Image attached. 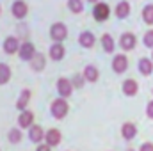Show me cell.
Instances as JSON below:
<instances>
[{"label": "cell", "instance_id": "6da1fadb", "mask_svg": "<svg viewBox=\"0 0 153 151\" xmlns=\"http://www.w3.org/2000/svg\"><path fill=\"white\" fill-rule=\"evenodd\" d=\"M68 103L62 100V98H59V100H55L53 103H52V114H53V117H57V119H62L66 114H68Z\"/></svg>", "mask_w": 153, "mask_h": 151}, {"label": "cell", "instance_id": "7a4b0ae2", "mask_svg": "<svg viewBox=\"0 0 153 151\" xmlns=\"http://www.w3.org/2000/svg\"><path fill=\"white\" fill-rule=\"evenodd\" d=\"M109 14H111V9H109L107 4H96L94 9H93V16L98 21H105L109 18Z\"/></svg>", "mask_w": 153, "mask_h": 151}, {"label": "cell", "instance_id": "3957f363", "mask_svg": "<svg viewBox=\"0 0 153 151\" xmlns=\"http://www.w3.org/2000/svg\"><path fill=\"white\" fill-rule=\"evenodd\" d=\"M50 36H52V39H55V41H62V39H66V36H68V29L62 23H53L52 29H50Z\"/></svg>", "mask_w": 153, "mask_h": 151}, {"label": "cell", "instance_id": "277c9868", "mask_svg": "<svg viewBox=\"0 0 153 151\" xmlns=\"http://www.w3.org/2000/svg\"><path fill=\"white\" fill-rule=\"evenodd\" d=\"M34 55H36V48H34L32 43H23V44L20 46V57H22L23 61H32Z\"/></svg>", "mask_w": 153, "mask_h": 151}, {"label": "cell", "instance_id": "5b68a950", "mask_svg": "<svg viewBox=\"0 0 153 151\" xmlns=\"http://www.w3.org/2000/svg\"><path fill=\"white\" fill-rule=\"evenodd\" d=\"M71 87H73V84H71L68 78H59V82H57V91H59V94H61L62 98H66V96L71 94Z\"/></svg>", "mask_w": 153, "mask_h": 151}, {"label": "cell", "instance_id": "8992f818", "mask_svg": "<svg viewBox=\"0 0 153 151\" xmlns=\"http://www.w3.org/2000/svg\"><path fill=\"white\" fill-rule=\"evenodd\" d=\"M137 91H139V85H137V82H135L134 78L125 80V84H123V93H125L126 96H135Z\"/></svg>", "mask_w": 153, "mask_h": 151}, {"label": "cell", "instance_id": "52a82bcc", "mask_svg": "<svg viewBox=\"0 0 153 151\" xmlns=\"http://www.w3.org/2000/svg\"><path fill=\"white\" fill-rule=\"evenodd\" d=\"M126 66H128L126 57H125V55H116L114 61H112V70H114L116 73H123V71L126 70Z\"/></svg>", "mask_w": 153, "mask_h": 151}, {"label": "cell", "instance_id": "ba28073f", "mask_svg": "<svg viewBox=\"0 0 153 151\" xmlns=\"http://www.w3.org/2000/svg\"><path fill=\"white\" fill-rule=\"evenodd\" d=\"M119 43H121V48H125V50H132L134 46H135V36L134 34H130V32H125L121 39H119Z\"/></svg>", "mask_w": 153, "mask_h": 151}, {"label": "cell", "instance_id": "9c48e42d", "mask_svg": "<svg viewBox=\"0 0 153 151\" xmlns=\"http://www.w3.org/2000/svg\"><path fill=\"white\" fill-rule=\"evenodd\" d=\"M13 14L16 18H25V14H27V4L22 2V0H16L13 4Z\"/></svg>", "mask_w": 153, "mask_h": 151}, {"label": "cell", "instance_id": "30bf717a", "mask_svg": "<svg viewBox=\"0 0 153 151\" xmlns=\"http://www.w3.org/2000/svg\"><path fill=\"white\" fill-rule=\"evenodd\" d=\"M121 133H123V137H125L126 141H130V139H134V137L137 135V128H135L134 123H125L123 128H121Z\"/></svg>", "mask_w": 153, "mask_h": 151}, {"label": "cell", "instance_id": "8fae6325", "mask_svg": "<svg viewBox=\"0 0 153 151\" xmlns=\"http://www.w3.org/2000/svg\"><path fill=\"white\" fill-rule=\"evenodd\" d=\"M45 139H46V144L48 146H57L59 142H61V132L59 130H48V133L45 135Z\"/></svg>", "mask_w": 153, "mask_h": 151}, {"label": "cell", "instance_id": "7c38bea8", "mask_svg": "<svg viewBox=\"0 0 153 151\" xmlns=\"http://www.w3.org/2000/svg\"><path fill=\"white\" fill-rule=\"evenodd\" d=\"M18 123L23 128H30V124L34 123V114L29 112V110H23V112L20 114V117H18Z\"/></svg>", "mask_w": 153, "mask_h": 151}, {"label": "cell", "instance_id": "4fadbf2b", "mask_svg": "<svg viewBox=\"0 0 153 151\" xmlns=\"http://www.w3.org/2000/svg\"><path fill=\"white\" fill-rule=\"evenodd\" d=\"M139 71L143 73V75H152L153 73V62L150 61V59H141L139 61Z\"/></svg>", "mask_w": 153, "mask_h": 151}, {"label": "cell", "instance_id": "5bb4252c", "mask_svg": "<svg viewBox=\"0 0 153 151\" xmlns=\"http://www.w3.org/2000/svg\"><path fill=\"white\" fill-rule=\"evenodd\" d=\"M18 39L16 38H7L4 41V50L7 52V53H14V52H18Z\"/></svg>", "mask_w": 153, "mask_h": 151}, {"label": "cell", "instance_id": "9a60e30c", "mask_svg": "<svg viewBox=\"0 0 153 151\" xmlns=\"http://www.w3.org/2000/svg\"><path fill=\"white\" fill-rule=\"evenodd\" d=\"M50 57L53 59V61H61L62 57H64V46L62 44H53L52 48H50Z\"/></svg>", "mask_w": 153, "mask_h": 151}, {"label": "cell", "instance_id": "2e32d148", "mask_svg": "<svg viewBox=\"0 0 153 151\" xmlns=\"http://www.w3.org/2000/svg\"><path fill=\"white\" fill-rule=\"evenodd\" d=\"M78 41H80V44H82L84 48H91V46L94 44V36H93L91 32H82L80 38H78Z\"/></svg>", "mask_w": 153, "mask_h": 151}, {"label": "cell", "instance_id": "e0dca14e", "mask_svg": "<svg viewBox=\"0 0 153 151\" xmlns=\"http://www.w3.org/2000/svg\"><path fill=\"white\" fill-rule=\"evenodd\" d=\"M116 14H117V18H126L130 14V4L128 2H119L117 7H116Z\"/></svg>", "mask_w": 153, "mask_h": 151}, {"label": "cell", "instance_id": "ac0fdd59", "mask_svg": "<svg viewBox=\"0 0 153 151\" xmlns=\"http://www.w3.org/2000/svg\"><path fill=\"white\" fill-rule=\"evenodd\" d=\"M29 100H30V91H29V89H25V91L20 94V98H18V101H16V107H18L20 110H25V107H27Z\"/></svg>", "mask_w": 153, "mask_h": 151}, {"label": "cell", "instance_id": "d6986e66", "mask_svg": "<svg viewBox=\"0 0 153 151\" xmlns=\"http://www.w3.org/2000/svg\"><path fill=\"white\" fill-rule=\"evenodd\" d=\"M84 78L89 80V82H96L98 80V70L94 66H85L84 70Z\"/></svg>", "mask_w": 153, "mask_h": 151}, {"label": "cell", "instance_id": "ffe728a7", "mask_svg": "<svg viewBox=\"0 0 153 151\" xmlns=\"http://www.w3.org/2000/svg\"><path fill=\"white\" fill-rule=\"evenodd\" d=\"M29 137H30L32 142H39V141L43 139V130H41V126H30Z\"/></svg>", "mask_w": 153, "mask_h": 151}, {"label": "cell", "instance_id": "44dd1931", "mask_svg": "<svg viewBox=\"0 0 153 151\" xmlns=\"http://www.w3.org/2000/svg\"><path fill=\"white\" fill-rule=\"evenodd\" d=\"M143 20L148 23V25H153V4L146 5L143 9Z\"/></svg>", "mask_w": 153, "mask_h": 151}, {"label": "cell", "instance_id": "7402d4cb", "mask_svg": "<svg viewBox=\"0 0 153 151\" xmlns=\"http://www.w3.org/2000/svg\"><path fill=\"white\" fill-rule=\"evenodd\" d=\"M43 66H45V57H43L41 53H36V55L32 57V70L41 71V70H43Z\"/></svg>", "mask_w": 153, "mask_h": 151}, {"label": "cell", "instance_id": "603a6c76", "mask_svg": "<svg viewBox=\"0 0 153 151\" xmlns=\"http://www.w3.org/2000/svg\"><path fill=\"white\" fill-rule=\"evenodd\" d=\"M102 46H103V50H105L107 53L114 50V41H112V38H111L109 34H105V36L102 38Z\"/></svg>", "mask_w": 153, "mask_h": 151}, {"label": "cell", "instance_id": "cb8c5ba5", "mask_svg": "<svg viewBox=\"0 0 153 151\" xmlns=\"http://www.w3.org/2000/svg\"><path fill=\"white\" fill-rule=\"evenodd\" d=\"M11 78V70L7 64H0V84H5Z\"/></svg>", "mask_w": 153, "mask_h": 151}, {"label": "cell", "instance_id": "d4e9b609", "mask_svg": "<svg viewBox=\"0 0 153 151\" xmlns=\"http://www.w3.org/2000/svg\"><path fill=\"white\" fill-rule=\"evenodd\" d=\"M68 5H70V9H71L73 13H82V9H84L82 0H70V2H68Z\"/></svg>", "mask_w": 153, "mask_h": 151}, {"label": "cell", "instance_id": "484cf974", "mask_svg": "<svg viewBox=\"0 0 153 151\" xmlns=\"http://www.w3.org/2000/svg\"><path fill=\"white\" fill-rule=\"evenodd\" d=\"M20 139H22L20 130H11V132H9V141H11V142H20Z\"/></svg>", "mask_w": 153, "mask_h": 151}, {"label": "cell", "instance_id": "4316f807", "mask_svg": "<svg viewBox=\"0 0 153 151\" xmlns=\"http://www.w3.org/2000/svg\"><path fill=\"white\" fill-rule=\"evenodd\" d=\"M144 44L150 46V48H153V30L146 32V36H144Z\"/></svg>", "mask_w": 153, "mask_h": 151}, {"label": "cell", "instance_id": "83f0119b", "mask_svg": "<svg viewBox=\"0 0 153 151\" xmlns=\"http://www.w3.org/2000/svg\"><path fill=\"white\" fill-rule=\"evenodd\" d=\"M73 85H75V87H78V89H80V87L84 85V78H82V76H80V75H75V76H73Z\"/></svg>", "mask_w": 153, "mask_h": 151}, {"label": "cell", "instance_id": "f1b7e54d", "mask_svg": "<svg viewBox=\"0 0 153 151\" xmlns=\"http://www.w3.org/2000/svg\"><path fill=\"white\" fill-rule=\"evenodd\" d=\"M141 151H153V144L152 142H144V144L141 146Z\"/></svg>", "mask_w": 153, "mask_h": 151}, {"label": "cell", "instance_id": "f546056e", "mask_svg": "<svg viewBox=\"0 0 153 151\" xmlns=\"http://www.w3.org/2000/svg\"><path fill=\"white\" fill-rule=\"evenodd\" d=\"M146 114H148V117H152L153 119V101L148 103V107H146Z\"/></svg>", "mask_w": 153, "mask_h": 151}, {"label": "cell", "instance_id": "4dcf8cb0", "mask_svg": "<svg viewBox=\"0 0 153 151\" xmlns=\"http://www.w3.org/2000/svg\"><path fill=\"white\" fill-rule=\"evenodd\" d=\"M38 151H50V146H48V144H45V146H39Z\"/></svg>", "mask_w": 153, "mask_h": 151}, {"label": "cell", "instance_id": "1f68e13d", "mask_svg": "<svg viewBox=\"0 0 153 151\" xmlns=\"http://www.w3.org/2000/svg\"><path fill=\"white\" fill-rule=\"evenodd\" d=\"M89 2H98V0H89Z\"/></svg>", "mask_w": 153, "mask_h": 151}, {"label": "cell", "instance_id": "d6a6232c", "mask_svg": "<svg viewBox=\"0 0 153 151\" xmlns=\"http://www.w3.org/2000/svg\"><path fill=\"white\" fill-rule=\"evenodd\" d=\"M128 151H134V150H128Z\"/></svg>", "mask_w": 153, "mask_h": 151}]
</instances>
